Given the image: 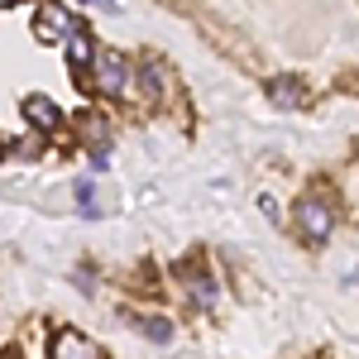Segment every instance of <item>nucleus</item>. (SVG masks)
<instances>
[{"mask_svg":"<svg viewBox=\"0 0 359 359\" xmlns=\"http://www.w3.org/2000/svg\"><path fill=\"white\" fill-rule=\"evenodd\" d=\"M177 278H182V287H187V297H192L196 306H216L221 302V287H216L211 273H201V269H177Z\"/></svg>","mask_w":359,"mask_h":359,"instance_id":"nucleus-5","label":"nucleus"},{"mask_svg":"<svg viewBox=\"0 0 359 359\" xmlns=\"http://www.w3.org/2000/svg\"><path fill=\"white\" fill-rule=\"evenodd\" d=\"M292 221H297V230H302V235L311 240V245H321V240H326V235L335 230L331 206H326V201H316V196H302V201H297Z\"/></svg>","mask_w":359,"mask_h":359,"instance_id":"nucleus-1","label":"nucleus"},{"mask_svg":"<svg viewBox=\"0 0 359 359\" xmlns=\"http://www.w3.org/2000/svg\"><path fill=\"white\" fill-rule=\"evenodd\" d=\"M25 120H34L39 130H57L62 115H57V106L48 101V96H29V101H25Z\"/></svg>","mask_w":359,"mask_h":359,"instance_id":"nucleus-6","label":"nucleus"},{"mask_svg":"<svg viewBox=\"0 0 359 359\" xmlns=\"http://www.w3.org/2000/svg\"><path fill=\"white\" fill-rule=\"evenodd\" d=\"M91 196H96V182H91V177H82V182H77V201H82V216H86V221H101V211H96V201H91Z\"/></svg>","mask_w":359,"mask_h":359,"instance_id":"nucleus-10","label":"nucleus"},{"mask_svg":"<svg viewBox=\"0 0 359 359\" xmlns=\"http://www.w3.org/2000/svg\"><path fill=\"white\" fill-rule=\"evenodd\" d=\"M0 5H15V0H0Z\"/></svg>","mask_w":359,"mask_h":359,"instance_id":"nucleus-11","label":"nucleus"},{"mask_svg":"<svg viewBox=\"0 0 359 359\" xmlns=\"http://www.w3.org/2000/svg\"><path fill=\"white\" fill-rule=\"evenodd\" d=\"M269 101H273L278 111H292V106L302 101V86H297V77H273V82H269Z\"/></svg>","mask_w":359,"mask_h":359,"instance_id":"nucleus-7","label":"nucleus"},{"mask_svg":"<svg viewBox=\"0 0 359 359\" xmlns=\"http://www.w3.org/2000/svg\"><path fill=\"white\" fill-rule=\"evenodd\" d=\"M48 359H101V350L82 331H57L53 345H48Z\"/></svg>","mask_w":359,"mask_h":359,"instance_id":"nucleus-4","label":"nucleus"},{"mask_svg":"<svg viewBox=\"0 0 359 359\" xmlns=\"http://www.w3.org/2000/svg\"><path fill=\"white\" fill-rule=\"evenodd\" d=\"M67 57H72L77 67H91V62H96V43H91V34H86V25L77 29L72 39H67Z\"/></svg>","mask_w":359,"mask_h":359,"instance_id":"nucleus-8","label":"nucleus"},{"mask_svg":"<svg viewBox=\"0 0 359 359\" xmlns=\"http://www.w3.org/2000/svg\"><path fill=\"white\" fill-rule=\"evenodd\" d=\"M91 67H96V72H91V86L106 91V96H120L125 82H130V67H125V57H120V53H96Z\"/></svg>","mask_w":359,"mask_h":359,"instance_id":"nucleus-2","label":"nucleus"},{"mask_svg":"<svg viewBox=\"0 0 359 359\" xmlns=\"http://www.w3.org/2000/svg\"><path fill=\"white\" fill-rule=\"evenodd\" d=\"M135 326L149 335L154 345H168V340H172V321H163V316H135Z\"/></svg>","mask_w":359,"mask_h":359,"instance_id":"nucleus-9","label":"nucleus"},{"mask_svg":"<svg viewBox=\"0 0 359 359\" xmlns=\"http://www.w3.org/2000/svg\"><path fill=\"white\" fill-rule=\"evenodd\" d=\"M77 20H67V10H62V5H53V0H48V5H39V20H34V34H39V39H43V43H57V39H72V34H77Z\"/></svg>","mask_w":359,"mask_h":359,"instance_id":"nucleus-3","label":"nucleus"}]
</instances>
